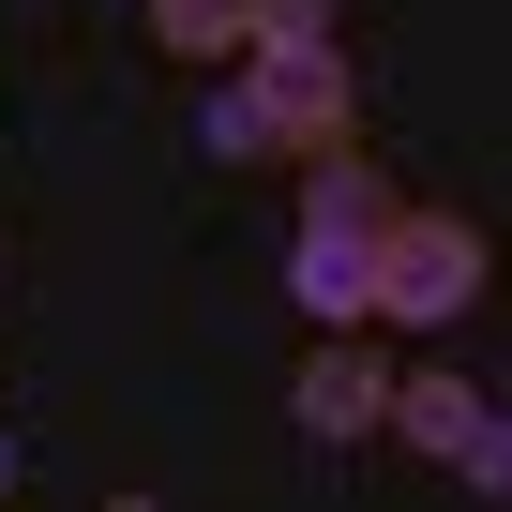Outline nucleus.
I'll return each instance as SVG.
<instances>
[{"label":"nucleus","instance_id":"nucleus-10","mask_svg":"<svg viewBox=\"0 0 512 512\" xmlns=\"http://www.w3.org/2000/svg\"><path fill=\"white\" fill-rule=\"evenodd\" d=\"M0 497H16V437H0Z\"/></svg>","mask_w":512,"mask_h":512},{"label":"nucleus","instance_id":"nucleus-6","mask_svg":"<svg viewBox=\"0 0 512 512\" xmlns=\"http://www.w3.org/2000/svg\"><path fill=\"white\" fill-rule=\"evenodd\" d=\"M151 46L166 61H241V0H151Z\"/></svg>","mask_w":512,"mask_h":512},{"label":"nucleus","instance_id":"nucleus-4","mask_svg":"<svg viewBox=\"0 0 512 512\" xmlns=\"http://www.w3.org/2000/svg\"><path fill=\"white\" fill-rule=\"evenodd\" d=\"M287 407H302V437L317 452H347V437H377V407H392V347H362V332H332L302 377H287Z\"/></svg>","mask_w":512,"mask_h":512},{"label":"nucleus","instance_id":"nucleus-7","mask_svg":"<svg viewBox=\"0 0 512 512\" xmlns=\"http://www.w3.org/2000/svg\"><path fill=\"white\" fill-rule=\"evenodd\" d=\"M196 136H211V166H272V106H256V76H226V91L196 106Z\"/></svg>","mask_w":512,"mask_h":512},{"label":"nucleus","instance_id":"nucleus-3","mask_svg":"<svg viewBox=\"0 0 512 512\" xmlns=\"http://www.w3.org/2000/svg\"><path fill=\"white\" fill-rule=\"evenodd\" d=\"M256 106H272V151H332L347 136V61L332 46H241Z\"/></svg>","mask_w":512,"mask_h":512},{"label":"nucleus","instance_id":"nucleus-1","mask_svg":"<svg viewBox=\"0 0 512 512\" xmlns=\"http://www.w3.org/2000/svg\"><path fill=\"white\" fill-rule=\"evenodd\" d=\"M482 272H497V256H482V226L467 211H377V287H362V332H452L467 302H482Z\"/></svg>","mask_w":512,"mask_h":512},{"label":"nucleus","instance_id":"nucleus-2","mask_svg":"<svg viewBox=\"0 0 512 512\" xmlns=\"http://www.w3.org/2000/svg\"><path fill=\"white\" fill-rule=\"evenodd\" d=\"M422 467H452L467 497H497L512 482V437H497V392L482 377H452V362H392V407H377Z\"/></svg>","mask_w":512,"mask_h":512},{"label":"nucleus","instance_id":"nucleus-5","mask_svg":"<svg viewBox=\"0 0 512 512\" xmlns=\"http://www.w3.org/2000/svg\"><path fill=\"white\" fill-rule=\"evenodd\" d=\"M362 287H377V226L302 211V241H287V302H302L317 332H362Z\"/></svg>","mask_w":512,"mask_h":512},{"label":"nucleus","instance_id":"nucleus-8","mask_svg":"<svg viewBox=\"0 0 512 512\" xmlns=\"http://www.w3.org/2000/svg\"><path fill=\"white\" fill-rule=\"evenodd\" d=\"M302 211H332V226H377V211H392V181H377V166H362V151L332 136V151H317V196H302Z\"/></svg>","mask_w":512,"mask_h":512},{"label":"nucleus","instance_id":"nucleus-9","mask_svg":"<svg viewBox=\"0 0 512 512\" xmlns=\"http://www.w3.org/2000/svg\"><path fill=\"white\" fill-rule=\"evenodd\" d=\"M241 46H332V0H241Z\"/></svg>","mask_w":512,"mask_h":512}]
</instances>
